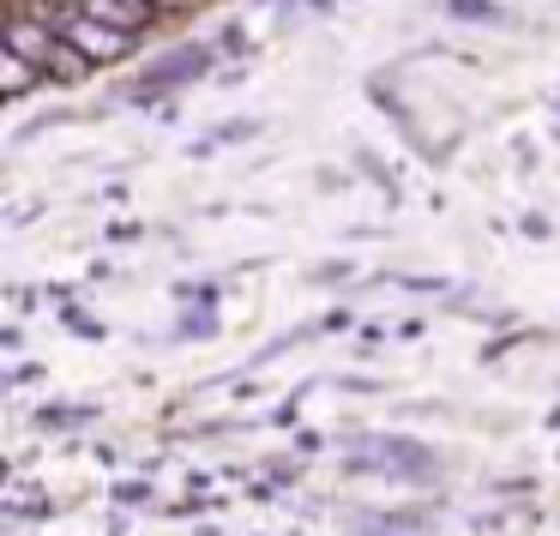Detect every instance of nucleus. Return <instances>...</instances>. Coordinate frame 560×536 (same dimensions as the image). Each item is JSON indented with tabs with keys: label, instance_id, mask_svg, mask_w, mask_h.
<instances>
[{
	"label": "nucleus",
	"instance_id": "nucleus-1",
	"mask_svg": "<svg viewBox=\"0 0 560 536\" xmlns=\"http://www.w3.org/2000/svg\"><path fill=\"white\" fill-rule=\"evenodd\" d=\"M67 37H73V43H79V49H85V55H121L133 31H91V25H73V31H67Z\"/></svg>",
	"mask_w": 560,
	"mask_h": 536
}]
</instances>
